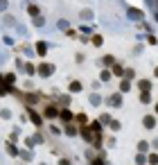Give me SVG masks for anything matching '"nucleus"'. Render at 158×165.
<instances>
[{"instance_id": "nucleus-1", "label": "nucleus", "mask_w": 158, "mask_h": 165, "mask_svg": "<svg viewBox=\"0 0 158 165\" xmlns=\"http://www.w3.org/2000/svg\"><path fill=\"white\" fill-rule=\"evenodd\" d=\"M52 70H54V68H52V66H47V63H43V66H41V68H39V72H41L43 77H47V75H50V72H52Z\"/></svg>"}, {"instance_id": "nucleus-3", "label": "nucleus", "mask_w": 158, "mask_h": 165, "mask_svg": "<svg viewBox=\"0 0 158 165\" xmlns=\"http://www.w3.org/2000/svg\"><path fill=\"white\" fill-rule=\"evenodd\" d=\"M70 91H75V93H77V91H82V84L72 82V84H70Z\"/></svg>"}, {"instance_id": "nucleus-4", "label": "nucleus", "mask_w": 158, "mask_h": 165, "mask_svg": "<svg viewBox=\"0 0 158 165\" xmlns=\"http://www.w3.org/2000/svg\"><path fill=\"white\" fill-rule=\"evenodd\" d=\"M145 127H147V129H151V127H154V118H145Z\"/></svg>"}, {"instance_id": "nucleus-2", "label": "nucleus", "mask_w": 158, "mask_h": 165, "mask_svg": "<svg viewBox=\"0 0 158 165\" xmlns=\"http://www.w3.org/2000/svg\"><path fill=\"white\" fill-rule=\"evenodd\" d=\"M36 50H39V54H45L47 48H45V43H36Z\"/></svg>"}]
</instances>
